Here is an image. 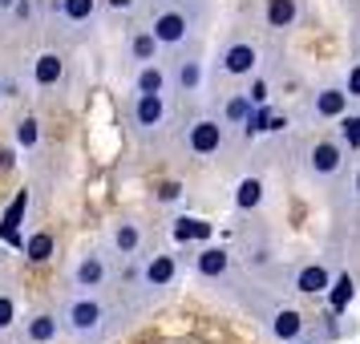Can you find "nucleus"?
I'll return each instance as SVG.
<instances>
[{
    "label": "nucleus",
    "instance_id": "obj_1",
    "mask_svg": "<svg viewBox=\"0 0 360 344\" xmlns=\"http://www.w3.org/2000/svg\"><path fill=\"white\" fill-rule=\"evenodd\" d=\"M61 328L73 344H110L126 328L122 308H114L98 292H73L61 304Z\"/></svg>",
    "mask_w": 360,
    "mask_h": 344
},
{
    "label": "nucleus",
    "instance_id": "obj_2",
    "mask_svg": "<svg viewBox=\"0 0 360 344\" xmlns=\"http://www.w3.org/2000/svg\"><path fill=\"white\" fill-rule=\"evenodd\" d=\"M207 0H162L150 17V33L162 49H186L207 25Z\"/></svg>",
    "mask_w": 360,
    "mask_h": 344
},
{
    "label": "nucleus",
    "instance_id": "obj_3",
    "mask_svg": "<svg viewBox=\"0 0 360 344\" xmlns=\"http://www.w3.org/2000/svg\"><path fill=\"white\" fill-rule=\"evenodd\" d=\"M227 122L214 114H198L195 122H186V130H182V150L191 154V158H214L223 142H227V130H223Z\"/></svg>",
    "mask_w": 360,
    "mask_h": 344
},
{
    "label": "nucleus",
    "instance_id": "obj_4",
    "mask_svg": "<svg viewBox=\"0 0 360 344\" xmlns=\"http://www.w3.org/2000/svg\"><path fill=\"white\" fill-rule=\"evenodd\" d=\"M69 279H73V288H77V292H101V288L114 279L110 251H101V247L82 251V255H77V263H73V272H69Z\"/></svg>",
    "mask_w": 360,
    "mask_h": 344
},
{
    "label": "nucleus",
    "instance_id": "obj_5",
    "mask_svg": "<svg viewBox=\"0 0 360 344\" xmlns=\"http://www.w3.org/2000/svg\"><path fill=\"white\" fill-rule=\"evenodd\" d=\"M259 45L255 41H243V37H235V41H227L223 49H219V57H214V73L219 77H251L255 69H259Z\"/></svg>",
    "mask_w": 360,
    "mask_h": 344
},
{
    "label": "nucleus",
    "instance_id": "obj_6",
    "mask_svg": "<svg viewBox=\"0 0 360 344\" xmlns=\"http://www.w3.org/2000/svg\"><path fill=\"white\" fill-rule=\"evenodd\" d=\"M170 122V101L166 94H134V106H130V126L138 138H150L158 134Z\"/></svg>",
    "mask_w": 360,
    "mask_h": 344
},
{
    "label": "nucleus",
    "instance_id": "obj_7",
    "mask_svg": "<svg viewBox=\"0 0 360 344\" xmlns=\"http://www.w3.org/2000/svg\"><path fill=\"white\" fill-rule=\"evenodd\" d=\"M174 279H179V255H170V251H158V255H150L142 263V272H138V288L146 292V300H158L174 288Z\"/></svg>",
    "mask_w": 360,
    "mask_h": 344
},
{
    "label": "nucleus",
    "instance_id": "obj_8",
    "mask_svg": "<svg viewBox=\"0 0 360 344\" xmlns=\"http://www.w3.org/2000/svg\"><path fill=\"white\" fill-rule=\"evenodd\" d=\"M340 170H344V146H340V142H332V138H320V142L308 150V174H311V182L328 186V182L340 179Z\"/></svg>",
    "mask_w": 360,
    "mask_h": 344
},
{
    "label": "nucleus",
    "instance_id": "obj_9",
    "mask_svg": "<svg viewBox=\"0 0 360 344\" xmlns=\"http://www.w3.org/2000/svg\"><path fill=\"white\" fill-rule=\"evenodd\" d=\"M105 247H110V255L117 260H134V255H142V247H146V231L138 219H117L110 235H105Z\"/></svg>",
    "mask_w": 360,
    "mask_h": 344
},
{
    "label": "nucleus",
    "instance_id": "obj_10",
    "mask_svg": "<svg viewBox=\"0 0 360 344\" xmlns=\"http://www.w3.org/2000/svg\"><path fill=\"white\" fill-rule=\"evenodd\" d=\"M65 328H61V312H49V308H37L29 312L25 320V344H57Z\"/></svg>",
    "mask_w": 360,
    "mask_h": 344
},
{
    "label": "nucleus",
    "instance_id": "obj_11",
    "mask_svg": "<svg viewBox=\"0 0 360 344\" xmlns=\"http://www.w3.org/2000/svg\"><path fill=\"white\" fill-rule=\"evenodd\" d=\"M53 20L65 29H94L98 20V0H57L53 4Z\"/></svg>",
    "mask_w": 360,
    "mask_h": 344
},
{
    "label": "nucleus",
    "instance_id": "obj_12",
    "mask_svg": "<svg viewBox=\"0 0 360 344\" xmlns=\"http://www.w3.org/2000/svg\"><path fill=\"white\" fill-rule=\"evenodd\" d=\"M267 332H271V340L292 344L308 332V320H304V312H295V308H276L271 320H267Z\"/></svg>",
    "mask_w": 360,
    "mask_h": 344
},
{
    "label": "nucleus",
    "instance_id": "obj_13",
    "mask_svg": "<svg viewBox=\"0 0 360 344\" xmlns=\"http://www.w3.org/2000/svg\"><path fill=\"white\" fill-rule=\"evenodd\" d=\"M195 272H198V279H207V284L227 279L231 276V251L227 247H202L195 255Z\"/></svg>",
    "mask_w": 360,
    "mask_h": 344
},
{
    "label": "nucleus",
    "instance_id": "obj_14",
    "mask_svg": "<svg viewBox=\"0 0 360 344\" xmlns=\"http://www.w3.org/2000/svg\"><path fill=\"white\" fill-rule=\"evenodd\" d=\"M170 85H174L179 94H198V89H202V57H198V53L179 57L174 69H170Z\"/></svg>",
    "mask_w": 360,
    "mask_h": 344
},
{
    "label": "nucleus",
    "instance_id": "obj_15",
    "mask_svg": "<svg viewBox=\"0 0 360 344\" xmlns=\"http://www.w3.org/2000/svg\"><path fill=\"white\" fill-rule=\"evenodd\" d=\"M344 110H348V94H344V89H336V85H324V89H316V94H311L308 114L316 117V122L344 117Z\"/></svg>",
    "mask_w": 360,
    "mask_h": 344
},
{
    "label": "nucleus",
    "instance_id": "obj_16",
    "mask_svg": "<svg viewBox=\"0 0 360 344\" xmlns=\"http://www.w3.org/2000/svg\"><path fill=\"white\" fill-rule=\"evenodd\" d=\"M300 17H304V4H300V0H267V8H263V25L276 29V33L295 29Z\"/></svg>",
    "mask_w": 360,
    "mask_h": 344
},
{
    "label": "nucleus",
    "instance_id": "obj_17",
    "mask_svg": "<svg viewBox=\"0 0 360 344\" xmlns=\"http://www.w3.org/2000/svg\"><path fill=\"white\" fill-rule=\"evenodd\" d=\"M332 272H328L324 263H304L300 272H295V292H304V295H328V288H332Z\"/></svg>",
    "mask_w": 360,
    "mask_h": 344
},
{
    "label": "nucleus",
    "instance_id": "obj_18",
    "mask_svg": "<svg viewBox=\"0 0 360 344\" xmlns=\"http://www.w3.org/2000/svg\"><path fill=\"white\" fill-rule=\"evenodd\" d=\"M158 53H162V45H158V37L150 33V29H134L130 41H126V61H134V65L158 61Z\"/></svg>",
    "mask_w": 360,
    "mask_h": 344
},
{
    "label": "nucleus",
    "instance_id": "obj_19",
    "mask_svg": "<svg viewBox=\"0 0 360 344\" xmlns=\"http://www.w3.org/2000/svg\"><path fill=\"white\" fill-rule=\"evenodd\" d=\"M61 77H65V57H61V53H41L33 61V85L37 89H53Z\"/></svg>",
    "mask_w": 360,
    "mask_h": 344
},
{
    "label": "nucleus",
    "instance_id": "obj_20",
    "mask_svg": "<svg viewBox=\"0 0 360 344\" xmlns=\"http://www.w3.org/2000/svg\"><path fill=\"white\" fill-rule=\"evenodd\" d=\"M166 89H170V69H162L158 61L138 65V73H134V94H166Z\"/></svg>",
    "mask_w": 360,
    "mask_h": 344
},
{
    "label": "nucleus",
    "instance_id": "obj_21",
    "mask_svg": "<svg viewBox=\"0 0 360 344\" xmlns=\"http://www.w3.org/2000/svg\"><path fill=\"white\" fill-rule=\"evenodd\" d=\"M25 207H29V195H17V203L8 207V215H4V223H0V235H4L8 243H20L17 227H20V219H25ZM20 247H25V243H20Z\"/></svg>",
    "mask_w": 360,
    "mask_h": 344
},
{
    "label": "nucleus",
    "instance_id": "obj_22",
    "mask_svg": "<svg viewBox=\"0 0 360 344\" xmlns=\"http://www.w3.org/2000/svg\"><path fill=\"white\" fill-rule=\"evenodd\" d=\"M271 122H276L271 106H267V101L255 106V110L247 114V122H243V138H259V134H267V130H271Z\"/></svg>",
    "mask_w": 360,
    "mask_h": 344
},
{
    "label": "nucleus",
    "instance_id": "obj_23",
    "mask_svg": "<svg viewBox=\"0 0 360 344\" xmlns=\"http://www.w3.org/2000/svg\"><path fill=\"white\" fill-rule=\"evenodd\" d=\"M259 203H263V182L259 179H243L235 186V207H239V211H255Z\"/></svg>",
    "mask_w": 360,
    "mask_h": 344
},
{
    "label": "nucleus",
    "instance_id": "obj_24",
    "mask_svg": "<svg viewBox=\"0 0 360 344\" xmlns=\"http://www.w3.org/2000/svg\"><path fill=\"white\" fill-rule=\"evenodd\" d=\"M20 320V304H17V292H8V288H0V336L4 332H13Z\"/></svg>",
    "mask_w": 360,
    "mask_h": 344
},
{
    "label": "nucleus",
    "instance_id": "obj_25",
    "mask_svg": "<svg viewBox=\"0 0 360 344\" xmlns=\"http://www.w3.org/2000/svg\"><path fill=\"white\" fill-rule=\"evenodd\" d=\"M53 235L49 231H37V235H29V239H25V255H29V260L33 263H45V260H53Z\"/></svg>",
    "mask_w": 360,
    "mask_h": 344
},
{
    "label": "nucleus",
    "instance_id": "obj_26",
    "mask_svg": "<svg viewBox=\"0 0 360 344\" xmlns=\"http://www.w3.org/2000/svg\"><path fill=\"white\" fill-rule=\"evenodd\" d=\"M352 295H356V288H352V279L348 276L332 279V288H328V304H332V312H344L348 304H352Z\"/></svg>",
    "mask_w": 360,
    "mask_h": 344
},
{
    "label": "nucleus",
    "instance_id": "obj_27",
    "mask_svg": "<svg viewBox=\"0 0 360 344\" xmlns=\"http://www.w3.org/2000/svg\"><path fill=\"white\" fill-rule=\"evenodd\" d=\"M174 239H179V243L211 239V223H202V219H179V223H174Z\"/></svg>",
    "mask_w": 360,
    "mask_h": 344
},
{
    "label": "nucleus",
    "instance_id": "obj_28",
    "mask_svg": "<svg viewBox=\"0 0 360 344\" xmlns=\"http://www.w3.org/2000/svg\"><path fill=\"white\" fill-rule=\"evenodd\" d=\"M251 110H255L251 98H247V94H235V98L227 101V110H223V122H227V126H243Z\"/></svg>",
    "mask_w": 360,
    "mask_h": 344
},
{
    "label": "nucleus",
    "instance_id": "obj_29",
    "mask_svg": "<svg viewBox=\"0 0 360 344\" xmlns=\"http://www.w3.org/2000/svg\"><path fill=\"white\" fill-rule=\"evenodd\" d=\"M340 142L360 154V114H344L340 117Z\"/></svg>",
    "mask_w": 360,
    "mask_h": 344
},
{
    "label": "nucleus",
    "instance_id": "obj_30",
    "mask_svg": "<svg viewBox=\"0 0 360 344\" xmlns=\"http://www.w3.org/2000/svg\"><path fill=\"white\" fill-rule=\"evenodd\" d=\"M13 134H17V146H25V150H33L37 142H41V126H37V117H20Z\"/></svg>",
    "mask_w": 360,
    "mask_h": 344
},
{
    "label": "nucleus",
    "instance_id": "obj_31",
    "mask_svg": "<svg viewBox=\"0 0 360 344\" xmlns=\"http://www.w3.org/2000/svg\"><path fill=\"white\" fill-rule=\"evenodd\" d=\"M243 94L251 98V106H263V101H267V94H271V85H267V77H255V82L243 89Z\"/></svg>",
    "mask_w": 360,
    "mask_h": 344
},
{
    "label": "nucleus",
    "instance_id": "obj_32",
    "mask_svg": "<svg viewBox=\"0 0 360 344\" xmlns=\"http://www.w3.org/2000/svg\"><path fill=\"white\" fill-rule=\"evenodd\" d=\"M154 198H158V203H179V198H182V186H179V182H162V186L154 191Z\"/></svg>",
    "mask_w": 360,
    "mask_h": 344
},
{
    "label": "nucleus",
    "instance_id": "obj_33",
    "mask_svg": "<svg viewBox=\"0 0 360 344\" xmlns=\"http://www.w3.org/2000/svg\"><path fill=\"white\" fill-rule=\"evenodd\" d=\"M344 94H348V98H360V65L348 69V77H344Z\"/></svg>",
    "mask_w": 360,
    "mask_h": 344
},
{
    "label": "nucleus",
    "instance_id": "obj_34",
    "mask_svg": "<svg viewBox=\"0 0 360 344\" xmlns=\"http://www.w3.org/2000/svg\"><path fill=\"white\" fill-rule=\"evenodd\" d=\"M37 17V8H33V0H17V8H13V20H25V25H29V20Z\"/></svg>",
    "mask_w": 360,
    "mask_h": 344
},
{
    "label": "nucleus",
    "instance_id": "obj_35",
    "mask_svg": "<svg viewBox=\"0 0 360 344\" xmlns=\"http://www.w3.org/2000/svg\"><path fill=\"white\" fill-rule=\"evenodd\" d=\"M134 4H138V0H105V8H110V13H130Z\"/></svg>",
    "mask_w": 360,
    "mask_h": 344
},
{
    "label": "nucleus",
    "instance_id": "obj_36",
    "mask_svg": "<svg viewBox=\"0 0 360 344\" xmlns=\"http://www.w3.org/2000/svg\"><path fill=\"white\" fill-rule=\"evenodd\" d=\"M13 8H17V0H0V13H8V17H13Z\"/></svg>",
    "mask_w": 360,
    "mask_h": 344
},
{
    "label": "nucleus",
    "instance_id": "obj_37",
    "mask_svg": "<svg viewBox=\"0 0 360 344\" xmlns=\"http://www.w3.org/2000/svg\"><path fill=\"white\" fill-rule=\"evenodd\" d=\"M352 195L360 198V166H356V179H352Z\"/></svg>",
    "mask_w": 360,
    "mask_h": 344
},
{
    "label": "nucleus",
    "instance_id": "obj_38",
    "mask_svg": "<svg viewBox=\"0 0 360 344\" xmlns=\"http://www.w3.org/2000/svg\"><path fill=\"white\" fill-rule=\"evenodd\" d=\"M4 98H8V85L0 82V101H4Z\"/></svg>",
    "mask_w": 360,
    "mask_h": 344
},
{
    "label": "nucleus",
    "instance_id": "obj_39",
    "mask_svg": "<svg viewBox=\"0 0 360 344\" xmlns=\"http://www.w3.org/2000/svg\"><path fill=\"white\" fill-rule=\"evenodd\" d=\"M292 344H320V340H308V336H300V340H292Z\"/></svg>",
    "mask_w": 360,
    "mask_h": 344
}]
</instances>
